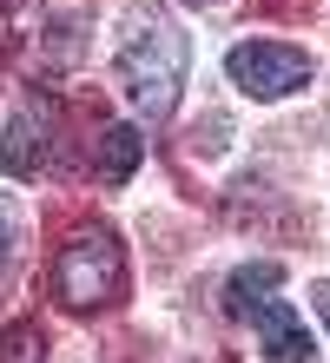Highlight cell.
Listing matches in <instances>:
<instances>
[{
  "label": "cell",
  "instance_id": "cell-1",
  "mask_svg": "<svg viewBox=\"0 0 330 363\" xmlns=\"http://www.w3.org/2000/svg\"><path fill=\"white\" fill-rule=\"evenodd\" d=\"M119 79L145 119H172L179 86H185V33L172 20H139L119 47Z\"/></svg>",
  "mask_w": 330,
  "mask_h": 363
},
{
  "label": "cell",
  "instance_id": "cell-2",
  "mask_svg": "<svg viewBox=\"0 0 330 363\" xmlns=\"http://www.w3.org/2000/svg\"><path fill=\"white\" fill-rule=\"evenodd\" d=\"M126 284V245L113 225H79L53 258V291L66 311H99Z\"/></svg>",
  "mask_w": 330,
  "mask_h": 363
},
{
  "label": "cell",
  "instance_id": "cell-3",
  "mask_svg": "<svg viewBox=\"0 0 330 363\" xmlns=\"http://www.w3.org/2000/svg\"><path fill=\"white\" fill-rule=\"evenodd\" d=\"M225 73L251 99H284V93H297L304 79H311V53L284 47V40H245V47H231Z\"/></svg>",
  "mask_w": 330,
  "mask_h": 363
},
{
  "label": "cell",
  "instance_id": "cell-4",
  "mask_svg": "<svg viewBox=\"0 0 330 363\" xmlns=\"http://www.w3.org/2000/svg\"><path fill=\"white\" fill-rule=\"evenodd\" d=\"M47 152H53V106L40 93H27L20 113L7 119V133H0V172L7 179H40L47 172Z\"/></svg>",
  "mask_w": 330,
  "mask_h": 363
},
{
  "label": "cell",
  "instance_id": "cell-5",
  "mask_svg": "<svg viewBox=\"0 0 330 363\" xmlns=\"http://www.w3.org/2000/svg\"><path fill=\"white\" fill-rule=\"evenodd\" d=\"M251 324H258L264 350H271L277 363H304V357H311V330H304L297 317H291V311L277 304V297H271V304H264V311H251Z\"/></svg>",
  "mask_w": 330,
  "mask_h": 363
},
{
  "label": "cell",
  "instance_id": "cell-6",
  "mask_svg": "<svg viewBox=\"0 0 330 363\" xmlns=\"http://www.w3.org/2000/svg\"><path fill=\"white\" fill-rule=\"evenodd\" d=\"M277 264H245V271H231V284H225V304L238 311V317H251V311H264L277 297Z\"/></svg>",
  "mask_w": 330,
  "mask_h": 363
},
{
  "label": "cell",
  "instance_id": "cell-7",
  "mask_svg": "<svg viewBox=\"0 0 330 363\" xmlns=\"http://www.w3.org/2000/svg\"><path fill=\"white\" fill-rule=\"evenodd\" d=\"M132 165H139V133L132 125H106V145H99V179L106 185H126Z\"/></svg>",
  "mask_w": 330,
  "mask_h": 363
},
{
  "label": "cell",
  "instance_id": "cell-8",
  "mask_svg": "<svg viewBox=\"0 0 330 363\" xmlns=\"http://www.w3.org/2000/svg\"><path fill=\"white\" fill-rule=\"evenodd\" d=\"M0 363H47V344H40V330H33V324L0 330Z\"/></svg>",
  "mask_w": 330,
  "mask_h": 363
},
{
  "label": "cell",
  "instance_id": "cell-9",
  "mask_svg": "<svg viewBox=\"0 0 330 363\" xmlns=\"http://www.w3.org/2000/svg\"><path fill=\"white\" fill-rule=\"evenodd\" d=\"M7 258H13V205L0 199V271H7Z\"/></svg>",
  "mask_w": 330,
  "mask_h": 363
},
{
  "label": "cell",
  "instance_id": "cell-10",
  "mask_svg": "<svg viewBox=\"0 0 330 363\" xmlns=\"http://www.w3.org/2000/svg\"><path fill=\"white\" fill-rule=\"evenodd\" d=\"M311 297H317V317H324V324H330V277H324V284H317Z\"/></svg>",
  "mask_w": 330,
  "mask_h": 363
},
{
  "label": "cell",
  "instance_id": "cell-11",
  "mask_svg": "<svg viewBox=\"0 0 330 363\" xmlns=\"http://www.w3.org/2000/svg\"><path fill=\"white\" fill-rule=\"evenodd\" d=\"M185 7H211V0H185Z\"/></svg>",
  "mask_w": 330,
  "mask_h": 363
}]
</instances>
